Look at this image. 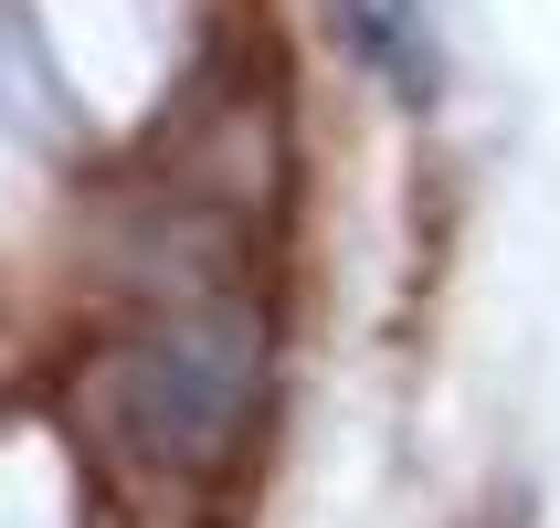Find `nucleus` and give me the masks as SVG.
I'll use <instances>...</instances> for the list:
<instances>
[{"label":"nucleus","instance_id":"f03ea898","mask_svg":"<svg viewBox=\"0 0 560 528\" xmlns=\"http://www.w3.org/2000/svg\"><path fill=\"white\" fill-rule=\"evenodd\" d=\"M339 32H349V54L371 63V74L402 95V106H434L444 54H434V22H423V0H339Z\"/></svg>","mask_w":560,"mask_h":528},{"label":"nucleus","instance_id":"f257e3e1","mask_svg":"<svg viewBox=\"0 0 560 528\" xmlns=\"http://www.w3.org/2000/svg\"><path fill=\"white\" fill-rule=\"evenodd\" d=\"M265 412V317L244 296L149 317L85 371V423L95 444L138 476H212L244 455Z\"/></svg>","mask_w":560,"mask_h":528}]
</instances>
